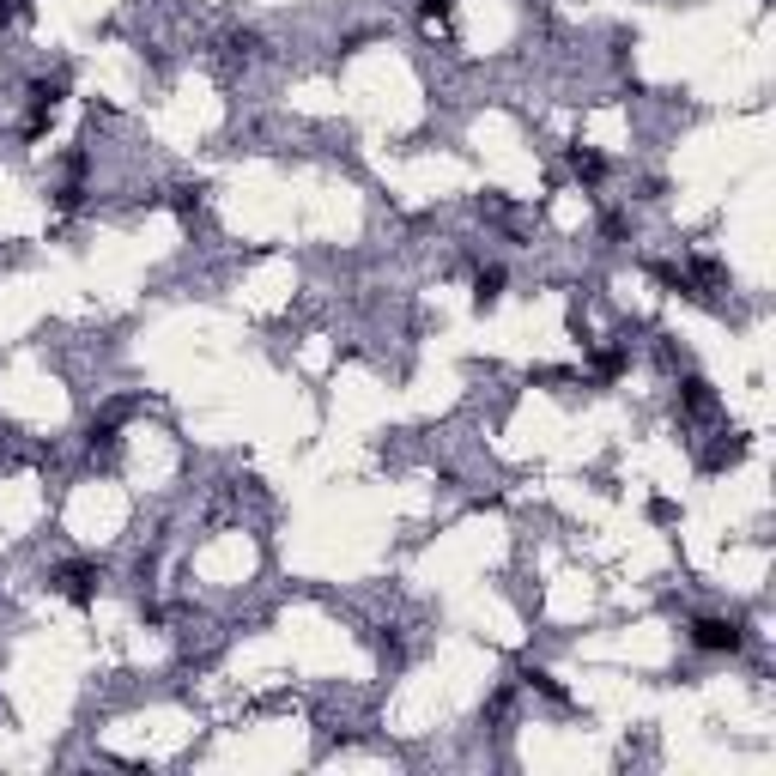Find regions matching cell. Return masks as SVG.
I'll list each match as a JSON object with an SVG mask.
<instances>
[{"label":"cell","instance_id":"2","mask_svg":"<svg viewBox=\"0 0 776 776\" xmlns=\"http://www.w3.org/2000/svg\"><path fill=\"white\" fill-rule=\"evenodd\" d=\"M498 286H504V273H486V279H479V309L498 304Z\"/></svg>","mask_w":776,"mask_h":776},{"label":"cell","instance_id":"1","mask_svg":"<svg viewBox=\"0 0 776 776\" xmlns=\"http://www.w3.org/2000/svg\"><path fill=\"white\" fill-rule=\"evenodd\" d=\"M692 643H697V649H740V624H734V619H697L692 624Z\"/></svg>","mask_w":776,"mask_h":776}]
</instances>
